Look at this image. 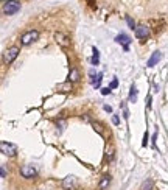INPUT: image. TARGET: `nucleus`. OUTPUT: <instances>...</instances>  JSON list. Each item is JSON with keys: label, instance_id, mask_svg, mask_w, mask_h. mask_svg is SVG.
I'll list each match as a JSON object with an SVG mask.
<instances>
[{"label": "nucleus", "instance_id": "19", "mask_svg": "<svg viewBox=\"0 0 168 190\" xmlns=\"http://www.w3.org/2000/svg\"><path fill=\"white\" fill-rule=\"evenodd\" d=\"M126 24L129 25V28L135 31V28H137V27H135V22H134V20H132L131 17H129V16H126Z\"/></svg>", "mask_w": 168, "mask_h": 190}, {"label": "nucleus", "instance_id": "15", "mask_svg": "<svg viewBox=\"0 0 168 190\" xmlns=\"http://www.w3.org/2000/svg\"><path fill=\"white\" fill-rule=\"evenodd\" d=\"M129 101H132V103L137 101V87H135L134 84L131 86V89H129Z\"/></svg>", "mask_w": 168, "mask_h": 190}, {"label": "nucleus", "instance_id": "26", "mask_svg": "<svg viewBox=\"0 0 168 190\" xmlns=\"http://www.w3.org/2000/svg\"><path fill=\"white\" fill-rule=\"evenodd\" d=\"M103 108H104V111H106V112H112V108H111V106H107V105H104V106H103Z\"/></svg>", "mask_w": 168, "mask_h": 190}, {"label": "nucleus", "instance_id": "17", "mask_svg": "<svg viewBox=\"0 0 168 190\" xmlns=\"http://www.w3.org/2000/svg\"><path fill=\"white\" fill-rule=\"evenodd\" d=\"M101 80H103V73L100 72L98 75H97V80H94V81H92V84H94V87H95V89H98V87H100V84H101Z\"/></svg>", "mask_w": 168, "mask_h": 190}, {"label": "nucleus", "instance_id": "29", "mask_svg": "<svg viewBox=\"0 0 168 190\" xmlns=\"http://www.w3.org/2000/svg\"><path fill=\"white\" fill-rule=\"evenodd\" d=\"M153 87H154V92H159V86H157V84H156V83H154V84H153Z\"/></svg>", "mask_w": 168, "mask_h": 190}, {"label": "nucleus", "instance_id": "16", "mask_svg": "<svg viewBox=\"0 0 168 190\" xmlns=\"http://www.w3.org/2000/svg\"><path fill=\"white\" fill-rule=\"evenodd\" d=\"M92 126H94V129L98 134H101V136H104V131H103V126H101V123H98V122H92Z\"/></svg>", "mask_w": 168, "mask_h": 190}, {"label": "nucleus", "instance_id": "27", "mask_svg": "<svg viewBox=\"0 0 168 190\" xmlns=\"http://www.w3.org/2000/svg\"><path fill=\"white\" fill-rule=\"evenodd\" d=\"M87 2H89L90 6H94V8H95V0H87Z\"/></svg>", "mask_w": 168, "mask_h": 190}, {"label": "nucleus", "instance_id": "12", "mask_svg": "<svg viewBox=\"0 0 168 190\" xmlns=\"http://www.w3.org/2000/svg\"><path fill=\"white\" fill-rule=\"evenodd\" d=\"M109 184H111V176H109V175H104V176H103V178L100 179L98 189H100V190H106Z\"/></svg>", "mask_w": 168, "mask_h": 190}, {"label": "nucleus", "instance_id": "4", "mask_svg": "<svg viewBox=\"0 0 168 190\" xmlns=\"http://www.w3.org/2000/svg\"><path fill=\"white\" fill-rule=\"evenodd\" d=\"M0 150H2V153H3L5 156H9V157L16 156V153H17V146H16L14 143L5 142V140L0 143Z\"/></svg>", "mask_w": 168, "mask_h": 190}, {"label": "nucleus", "instance_id": "5", "mask_svg": "<svg viewBox=\"0 0 168 190\" xmlns=\"http://www.w3.org/2000/svg\"><path fill=\"white\" fill-rule=\"evenodd\" d=\"M135 36H137V39H140V41H146V39H149L151 31H149L148 27L139 25L137 28H135Z\"/></svg>", "mask_w": 168, "mask_h": 190}, {"label": "nucleus", "instance_id": "1", "mask_svg": "<svg viewBox=\"0 0 168 190\" xmlns=\"http://www.w3.org/2000/svg\"><path fill=\"white\" fill-rule=\"evenodd\" d=\"M20 11V2L17 0H6L3 3V13L6 16H14Z\"/></svg>", "mask_w": 168, "mask_h": 190}, {"label": "nucleus", "instance_id": "3", "mask_svg": "<svg viewBox=\"0 0 168 190\" xmlns=\"http://www.w3.org/2000/svg\"><path fill=\"white\" fill-rule=\"evenodd\" d=\"M17 56H19V48L17 47H9L3 53V62L5 64H11Z\"/></svg>", "mask_w": 168, "mask_h": 190}, {"label": "nucleus", "instance_id": "14", "mask_svg": "<svg viewBox=\"0 0 168 190\" xmlns=\"http://www.w3.org/2000/svg\"><path fill=\"white\" fill-rule=\"evenodd\" d=\"M92 52H94V56H92V64H94V66H98V64H100V52H98V48L94 47V48H92Z\"/></svg>", "mask_w": 168, "mask_h": 190}, {"label": "nucleus", "instance_id": "18", "mask_svg": "<svg viewBox=\"0 0 168 190\" xmlns=\"http://www.w3.org/2000/svg\"><path fill=\"white\" fill-rule=\"evenodd\" d=\"M122 109H123V117H124V120H128L129 118V111H128V106H126V103H122Z\"/></svg>", "mask_w": 168, "mask_h": 190}, {"label": "nucleus", "instance_id": "8", "mask_svg": "<svg viewBox=\"0 0 168 190\" xmlns=\"http://www.w3.org/2000/svg\"><path fill=\"white\" fill-rule=\"evenodd\" d=\"M115 42H117V44H120V45H123L124 52H128L129 50V42H131V37H129L128 34H124V33H120V34L115 36Z\"/></svg>", "mask_w": 168, "mask_h": 190}, {"label": "nucleus", "instance_id": "13", "mask_svg": "<svg viewBox=\"0 0 168 190\" xmlns=\"http://www.w3.org/2000/svg\"><path fill=\"white\" fill-rule=\"evenodd\" d=\"M153 187H154L153 179H145V182L140 186V190H153Z\"/></svg>", "mask_w": 168, "mask_h": 190}, {"label": "nucleus", "instance_id": "2", "mask_svg": "<svg viewBox=\"0 0 168 190\" xmlns=\"http://www.w3.org/2000/svg\"><path fill=\"white\" fill-rule=\"evenodd\" d=\"M37 39H39V31L30 30V31H26V33L22 34L20 42H22V45H30V44H33V42H36Z\"/></svg>", "mask_w": 168, "mask_h": 190}, {"label": "nucleus", "instance_id": "20", "mask_svg": "<svg viewBox=\"0 0 168 190\" xmlns=\"http://www.w3.org/2000/svg\"><path fill=\"white\" fill-rule=\"evenodd\" d=\"M117 86H118V80H117V78H114V80H112V83H111V86H109V87H111V89H115Z\"/></svg>", "mask_w": 168, "mask_h": 190}, {"label": "nucleus", "instance_id": "11", "mask_svg": "<svg viewBox=\"0 0 168 190\" xmlns=\"http://www.w3.org/2000/svg\"><path fill=\"white\" fill-rule=\"evenodd\" d=\"M81 75H79V70L76 67H73L72 70H70L69 73V83H76V81H79Z\"/></svg>", "mask_w": 168, "mask_h": 190}, {"label": "nucleus", "instance_id": "24", "mask_svg": "<svg viewBox=\"0 0 168 190\" xmlns=\"http://www.w3.org/2000/svg\"><path fill=\"white\" fill-rule=\"evenodd\" d=\"M0 173H2V178H6V168H5V165H2V168H0Z\"/></svg>", "mask_w": 168, "mask_h": 190}, {"label": "nucleus", "instance_id": "21", "mask_svg": "<svg viewBox=\"0 0 168 190\" xmlns=\"http://www.w3.org/2000/svg\"><path fill=\"white\" fill-rule=\"evenodd\" d=\"M111 94V87H103L101 89V95H109Z\"/></svg>", "mask_w": 168, "mask_h": 190}, {"label": "nucleus", "instance_id": "23", "mask_svg": "<svg viewBox=\"0 0 168 190\" xmlns=\"http://www.w3.org/2000/svg\"><path fill=\"white\" fill-rule=\"evenodd\" d=\"M142 145H143V146H146V145H148V133H145V136H143V142H142Z\"/></svg>", "mask_w": 168, "mask_h": 190}, {"label": "nucleus", "instance_id": "6", "mask_svg": "<svg viewBox=\"0 0 168 190\" xmlns=\"http://www.w3.org/2000/svg\"><path fill=\"white\" fill-rule=\"evenodd\" d=\"M20 175L26 179H30V178H34L37 175V170L33 165H22L20 167Z\"/></svg>", "mask_w": 168, "mask_h": 190}, {"label": "nucleus", "instance_id": "25", "mask_svg": "<svg viewBox=\"0 0 168 190\" xmlns=\"http://www.w3.org/2000/svg\"><path fill=\"white\" fill-rule=\"evenodd\" d=\"M107 153H109V154H106V156H107V159H109V161H112V157H114V151H112V150H109V151H107Z\"/></svg>", "mask_w": 168, "mask_h": 190}, {"label": "nucleus", "instance_id": "7", "mask_svg": "<svg viewBox=\"0 0 168 190\" xmlns=\"http://www.w3.org/2000/svg\"><path fill=\"white\" fill-rule=\"evenodd\" d=\"M78 186V181H76V178H75L73 175H69L67 178H64V181H62V187L66 189V190H75Z\"/></svg>", "mask_w": 168, "mask_h": 190}, {"label": "nucleus", "instance_id": "22", "mask_svg": "<svg viewBox=\"0 0 168 190\" xmlns=\"http://www.w3.org/2000/svg\"><path fill=\"white\" fill-rule=\"evenodd\" d=\"M112 123H114V125H118V123H120V118H118V115H112Z\"/></svg>", "mask_w": 168, "mask_h": 190}, {"label": "nucleus", "instance_id": "10", "mask_svg": "<svg viewBox=\"0 0 168 190\" xmlns=\"http://www.w3.org/2000/svg\"><path fill=\"white\" fill-rule=\"evenodd\" d=\"M160 59H162V53L157 50V52H154L153 55H151V58L148 59V62H146V66H148V67H154Z\"/></svg>", "mask_w": 168, "mask_h": 190}, {"label": "nucleus", "instance_id": "28", "mask_svg": "<svg viewBox=\"0 0 168 190\" xmlns=\"http://www.w3.org/2000/svg\"><path fill=\"white\" fill-rule=\"evenodd\" d=\"M156 139H157V133H154V134H153V137H151V140H153V143L156 142Z\"/></svg>", "mask_w": 168, "mask_h": 190}, {"label": "nucleus", "instance_id": "9", "mask_svg": "<svg viewBox=\"0 0 168 190\" xmlns=\"http://www.w3.org/2000/svg\"><path fill=\"white\" fill-rule=\"evenodd\" d=\"M55 41H56V44H59L61 47H64V48H67V47H70V39L64 34V33H55Z\"/></svg>", "mask_w": 168, "mask_h": 190}]
</instances>
